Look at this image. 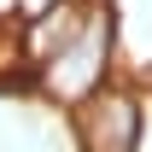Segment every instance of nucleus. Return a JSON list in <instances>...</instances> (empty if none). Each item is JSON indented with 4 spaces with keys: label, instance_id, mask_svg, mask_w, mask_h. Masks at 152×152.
Returning a JSON list of instances; mask_svg holds the SVG:
<instances>
[{
    "label": "nucleus",
    "instance_id": "obj_1",
    "mask_svg": "<svg viewBox=\"0 0 152 152\" xmlns=\"http://www.w3.org/2000/svg\"><path fill=\"white\" fill-rule=\"evenodd\" d=\"M105 58H111V23H105V12L94 6L88 23L64 41V53L47 64V88H53L58 99H88L99 88V76H105Z\"/></svg>",
    "mask_w": 152,
    "mask_h": 152
},
{
    "label": "nucleus",
    "instance_id": "obj_2",
    "mask_svg": "<svg viewBox=\"0 0 152 152\" xmlns=\"http://www.w3.org/2000/svg\"><path fill=\"white\" fill-rule=\"evenodd\" d=\"M134 129H140L134 99L129 94H105V99H94L82 140H88V152H134Z\"/></svg>",
    "mask_w": 152,
    "mask_h": 152
},
{
    "label": "nucleus",
    "instance_id": "obj_3",
    "mask_svg": "<svg viewBox=\"0 0 152 152\" xmlns=\"http://www.w3.org/2000/svg\"><path fill=\"white\" fill-rule=\"evenodd\" d=\"M53 6H58V0H18V12H23V18H47Z\"/></svg>",
    "mask_w": 152,
    "mask_h": 152
},
{
    "label": "nucleus",
    "instance_id": "obj_4",
    "mask_svg": "<svg viewBox=\"0 0 152 152\" xmlns=\"http://www.w3.org/2000/svg\"><path fill=\"white\" fill-rule=\"evenodd\" d=\"M0 12H18V0H0Z\"/></svg>",
    "mask_w": 152,
    "mask_h": 152
}]
</instances>
